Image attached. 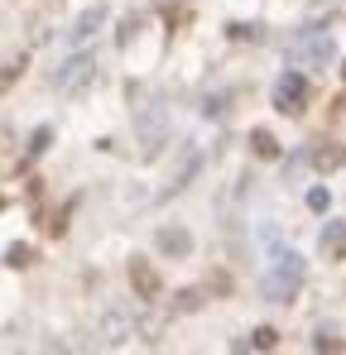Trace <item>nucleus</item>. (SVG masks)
Masks as SVG:
<instances>
[{"mask_svg":"<svg viewBox=\"0 0 346 355\" xmlns=\"http://www.w3.org/2000/svg\"><path fill=\"white\" fill-rule=\"evenodd\" d=\"M34 260V250H24V245H10V265H29Z\"/></svg>","mask_w":346,"mask_h":355,"instance_id":"ddd939ff","label":"nucleus"},{"mask_svg":"<svg viewBox=\"0 0 346 355\" xmlns=\"http://www.w3.org/2000/svg\"><path fill=\"white\" fill-rule=\"evenodd\" d=\"M260 288H265V298H269V303H289V298L303 288V255H294V250H289V255H279L274 269L265 274V283H260Z\"/></svg>","mask_w":346,"mask_h":355,"instance_id":"f257e3e1","label":"nucleus"},{"mask_svg":"<svg viewBox=\"0 0 346 355\" xmlns=\"http://www.w3.org/2000/svg\"><path fill=\"white\" fill-rule=\"evenodd\" d=\"M130 288H135L144 303H154V298H159V274L149 269V260H130Z\"/></svg>","mask_w":346,"mask_h":355,"instance_id":"39448f33","label":"nucleus"},{"mask_svg":"<svg viewBox=\"0 0 346 355\" xmlns=\"http://www.w3.org/2000/svg\"><path fill=\"white\" fill-rule=\"evenodd\" d=\"M154 245H159L164 260H188V255H193V236H188L183 226H159Z\"/></svg>","mask_w":346,"mask_h":355,"instance_id":"7ed1b4c3","label":"nucleus"},{"mask_svg":"<svg viewBox=\"0 0 346 355\" xmlns=\"http://www.w3.org/2000/svg\"><path fill=\"white\" fill-rule=\"evenodd\" d=\"M313 346H318V351H346L342 341H332V336H318V341H313Z\"/></svg>","mask_w":346,"mask_h":355,"instance_id":"4468645a","label":"nucleus"},{"mask_svg":"<svg viewBox=\"0 0 346 355\" xmlns=\"http://www.w3.org/2000/svg\"><path fill=\"white\" fill-rule=\"evenodd\" d=\"M308 159H313V169L332 173V169H342V164H346V144H318Z\"/></svg>","mask_w":346,"mask_h":355,"instance_id":"0eeeda50","label":"nucleus"},{"mask_svg":"<svg viewBox=\"0 0 346 355\" xmlns=\"http://www.w3.org/2000/svg\"><path fill=\"white\" fill-rule=\"evenodd\" d=\"M250 149H255L260 159H279V140H274L269 130H255V135H250Z\"/></svg>","mask_w":346,"mask_h":355,"instance_id":"1a4fd4ad","label":"nucleus"},{"mask_svg":"<svg viewBox=\"0 0 346 355\" xmlns=\"http://www.w3.org/2000/svg\"><path fill=\"white\" fill-rule=\"evenodd\" d=\"M274 106H279L284 115H298V111L308 106V82H303L298 73H284V77L274 82Z\"/></svg>","mask_w":346,"mask_h":355,"instance_id":"f03ea898","label":"nucleus"},{"mask_svg":"<svg viewBox=\"0 0 346 355\" xmlns=\"http://www.w3.org/2000/svg\"><path fill=\"white\" fill-rule=\"evenodd\" d=\"M102 24H106V10H102V5H92V10H87V15L73 24V34H68V39H73V44H82V39H92Z\"/></svg>","mask_w":346,"mask_h":355,"instance_id":"6e6552de","label":"nucleus"},{"mask_svg":"<svg viewBox=\"0 0 346 355\" xmlns=\"http://www.w3.org/2000/svg\"><path fill=\"white\" fill-rule=\"evenodd\" d=\"M125 336H130V312H125V307H106V312H102V341H106V346H120Z\"/></svg>","mask_w":346,"mask_h":355,"instance_id":"423d86ee","label":"nucleus"},{"mask_svg":"<svg viewBox=\"0 0 346 355\" xmlns=\"http://www.w3.org/2000/svg\"><path fill=\"white\" fill-rule=\"evenodd\" d=\"M308 207H313V211H327V192L313 187V192H308Z\"/></svg>","mask_w":346,"mask_h":355,"instance_id":"f8f14e48","label":"nucleus"},{"mask_svg":"<svg viewBox=\"0 0 346 355\" xmlns=\"http://www.w3.org/2000/svg\"><path fill=\"white\" fill-rule=\"evenodd\" d=\"M92 68H97V58H92V53H77V58H68V63H63V73H58V87H63V91L87 87V82H92Z\"/></svg>","mask_w":346,"mask_h":355,"instance_id":"20e7f679","label":"nucleus"},{"mask_svg":"<svg viewBox=\"0 0 346 355\" xmlns=\"http://www.w3.org/2000/svg\"><path fill=\"white\" fill-rule=\"evenodd\" d=\"M198 303H202V293H198V288H188V293H178V312H193Z\"/></svg>","mask_w":346,"mask_h":355,"instance_id":"9b49d317","label":"nucleus"},{"mask_svg":"<svg viewBox=\"0 0 346 355\" xmlns=\"http://www.w3.org/2000/svg\"><path fill=\"white\" fill-rule=\"evenodd\" d=\"M250 346H255V351H274V346H279V332H274V327H260V332L250 336Z\"/></svg>","mask_w":346,"mask_h":355,"instance_id":"9d476101","label":"nucleus"}]
</instances>
